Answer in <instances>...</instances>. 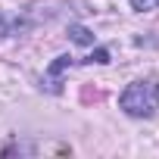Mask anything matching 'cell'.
Instances as JSON below:
<instances>
[{
  "label": "cell",
  "mask_w": 159,
  "mask_h": 159,
  "mask_svg": "<svg viewBox=\"0 0 159 159\" xmlns=\"http://www.w3.org/2000/svg\"><path fill=\"white\" fill-rule=\"evenodd\" d=\"M7 31H10V22H7V16H3V13H0V38H3Z\"/></svg>",
  "instance_id": "8992f818"
},
{
  "label": "cell",
  "mask_w": 159,
  "mask_h": 159,
  "mask_svg": "<svg viewBox=\"0 0 159 159\" xmlns=\"http://www.w3.org/2000/svg\"><path fill=\"white\" fill-rule=\"evenodd\" d=\"M131 10L134 13H153V10H159V0H131Z\"/></svg>",
  "instance_id": "277c9868"
},
{
  "label": "cell",
  "mask_w": 159,
  "mask_h": 159,
  "mask_svg": "<svg viewBox=\"0 0 159 159\" xmlns=\"http://www.w3.org/2000/svg\"><path fill=\"white\" fill-rule=\"evenodd\" d=\"M119 109L131 119H150L159 109V81L156 78H140V81H131L122 97H119Z\"/></svg>",
  "instance_id": "6da1fadb"
},
{
  "label": "cell",
  "mask_w": 159,
  "mask_h": 159,
  "mask_svg": "<svg viewBox=\"0 0 159 159\" xmlns=\"http://www.w3.org/2000/svg\"><path fill=\"white\" fill-rule=\"evenodd\" d=\"M72 56H56V62L50 66V72H47V88L53 91V94H59L62 91V72L66 69H72Z\"/></svg>",
  "instance_id": "7a4b0ae2"
},
{
  "label": "cell",
  "mask_w": 159,
  "mask_h": 159,
  "mask_svg": "<svg viewBox=\"0 0 159 159\" xmlns=\"http://www.w3.org/2000/svg\"><path fill=\"white\" fill-rule=\"evenodd\" d=\"M69 34H72V41H75V44H94V34H91L88 28H81V25H72V28H69Z\"/></svg>",
  "instance_id": "3957f363"
},
{
  "label": "cell",
  "mask_w": 159,
  "mask_h": 159,
  "mask_svg": "<svg viewBox=\"0 0 159 159\" xmlns=\"http://www.w3.org/2000/svg\"><path fill=\"white\" fill-rule=\"evenodd\" d=\"M84 62H100V66H103V62H109V50H103V47H100V50H94Z\"/></svg>",
  "instance_id": "5b68a950"
}]
</instances>
